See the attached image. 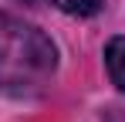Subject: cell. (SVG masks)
Returning <instances> with one entry per match:
<instances>
[{
	"label": "cell",
	"instance_id": "obj_1",
	"mask_svg": "<svg viewBox=\"0 0 125 122\" xmlns=\"http://www.w3.org/2000/svg\"><path fill=\"white\" fill-rule=\"evenodd\" d=\"M58 48L34 24L0 10V95L34 98L54 78Z\"/></svg>",
	"mask_w": 125,
	"mask_h": 122
},
{
	"label": "cell",
	"instance_id": "obj_2",
	"mask_svg": "<svg viewBox=\"0 0 125 122\" xmlns=\"http://www.w3.org/2000/svg\"><path fill=\"white\" fill-rule=\"evenodd\" d=\"M105 68H108L112 81L125 92V37L108 41V48H105Z\"/></svg>",
	"mask_w": 125,
	"mask_h": 122
},
{
	"label": "cell",
	"instance_id": "obj_3",
	"mask_svg": "<svg viewBox=\"0 0 125 122\" xmlns=\"http://www.w3.org/2000/svg\"><path fill=\"white\" fill-rule=\"evenodd\" d=\"M51 3L71 17H91V14L102 10V0H51Z\"/></svg>",
	"mask_w": 125,
	"mask_h": 122
}]
</instances>
